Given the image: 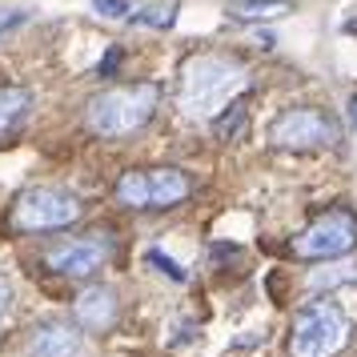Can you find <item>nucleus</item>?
I'll return each mask as SVG.
<instances>
[{
  "label": "nucleus",
  "instance_id": "13",
  "mask_svg": "<svg viewBox=\"0 0 357 357\" xmlns=\"http://www.w3.org/2000/svg\"><path fill=\"white\" fill-rule=\"evenodd\" d=\"M116 201L129 209H149V173H125L116 181Z\"/></svg>",
  "mask_w": 357,
  "mask_h": 357
},
{
  "label": "nucleus",
  "instance_id": "9",
  "mask_svg": "<svg viewBox=\"0 0 357 357\" xmlns=\"http://www.w3.org/2000/svg\"><path fill=\"white\" fill-rule=\"evenodd\" d=\"M73 313H77V321L84 329H109L116 321V293L105 289V285H93V289H84L77 297Z\"/></svg>",
  "mask_w": 357,
  "mask_h": 357
},
{
  "label": "nucleus",
  "instance_id": "19",
  "mask_svg": "<svg viewBox=\"0 0 357 357\" xmlns=\"http://www.w3.org/2000/svg\"><path fill=\"white\" fill-rule=\"evenodd\" d=\"M116 65H121V49H109L105 52V61H100V77H109Z\"/></svg>",
  "mask_w": 357,
  "mask_h": 357
},
{
  "label": "nucleus",
  "instance_id": "6",
  "mask_svg": "<svg viewBox=\"0 0 357 357\" xmlns=\"http://www.w3.org/2000/svg\"><path fill=\"white\" fill-rule=\"evenodd\" d=\"M269 137L281 149H317V145H333L337 141V129L317 109H289V113H281L273 121Z\"/></svg>",
  "mask_w": 357,
  "mask_h": 357
},
{
  "label": "nucleus",
  "instance_id": "20",
  "mask_svg": "<svg viewBox=\"0 0 357 357\" xmlns=\"http://www.w3.org/2000/svg\"><path fill=\"white\" fill-rule=\"evenodd\" d=\"M8 301H13V285H8V277L0 273V313L8 309Z\"/></svg>",
  "mask_w": 357,
  "mask_h": 357
},
{
  "label": "nucleus",
  "instance_id": "8",
  "mask_svg": "<svg viewBox=\"0 0 357 357\" xmlns=\"http://www.w3.org/2000/svg\"><path fill=\"white\" fill-rule=\"evenodd\" d=\"M29 357H77L81 354V333L65 321H52V325H40L33 329L29 337Z\"/></svg>",
  "mask_w": 357,
  "mask_h": 357
},
{
  "label": "nucleus",
  "instance_id": "21",
  "mask_svg": "<svg viewBox=\"0 0 357 357\" xmlns=\"http://www.w3.org/2000/svg\"><path fill=\"white\" fill-rule=\"evenodd\" d=\"M349 116H354V125H357V97H354V105H349Z\"/></svg>",
  "mask_w": 357,
  "mask_h": 357
},
{
  "label": "nucleus",
  "instance_id": "2",
  "mask_svg": "<svg viewBox=\"0 0 357 357\" xmlns=\"http://www.w3.org/2000/svg\"><path fill=\"white\" fill-rule=\"evenodd\" d=\"M153 113H157V84H125L89 100L84 121L97 137H125L141 129Z\"/></svg>",
  "mask_w": 357,
  "mask_h": 357
},
{
  "label": "nucleus",
  "instance_id": "11",
  "mask_svg": "<svg viewBox=\"0 0 357 357\" xmlns=\"http://www.w3.org/2000/svg\"><path fill=\"white\" fill-rule=\"evenodd\" d=\"M29 109H33V93H29V89H17V84L0 89V137L17 132L20 125H24Z\"/></svg>",
  "mask_w": 357,
  "mask_h": 357
},
{
  "label": "nucleus",
  "instance_id": "15",
  "mask_svg": "<svg viewBox=\"0 0 357 357\" xmlns=\"http://www.w3.org/2000/svg\"><path fill=\"white\" fill-rule=\"evenodd\" d=\"M241 129H245V109L233 100L225 113L213 121V132H217V141H233V137H241Z\"/></svg>",
  "mask_w": 357,
  "mask_h": 357
},
{
  "label": "nucleus",
  "instance_id": "12",
  "mask_svg": "<svg viewBox=\"0 0 357 357\" xmlns=\"http://www.w3.org/2000/svg\"><path fill=\"white\" fill-rule=\"evenodd\" d=\"M225 13L233 20H273L293 13V0H229Z\"/></svg>",
  "mask_w": 357,
  "mask_h": 357
},
{
  "label": "nucleus",
  "instance_id": "1",
  "mask_svg": "<svg viewBox=\"0 0 357 357\" xmlns=\"http://www.w3.org/2000/svg\"><path fill=\"white\" fill-rule=\"evenodd\" d=\"M245 68L225 56H193L181 68V109L185 116H213L217 109H229L233 97L245 89Z\"/></svg>",
  "mask_w": 357,
  "mask_h": 357
},
{
  "label": "nucleus",
  "instance_id": "17",
  "mask_svg": "<svg viewBox=\"0 0 357 357\" xmlns=\"http://www.w3.org/2000/svg\"><path fill=\"white\" fill-rule=\"evenodd\" d=\"M93 8H97L100 17H109V20H121L125 13H129V4H125V0H93Z\"/></svg>",
  "mask_w": 357,
  "mask_h": 357
},
{
  "label": "nucleus",
  "instance_id": "10",
  "mask_svg": "<svg viewBox=\"0 0 357 357\" xmlns=\"http://www.w3.org/2000/svg\"><path fill=\"white\" fill-rule=\"evenodd\" d=\"M189 197V177L181 169H153L149 173V209H169Z\"/></svg>",
  "mask_w": 357,
  "mask_h": 357
},
{
  "label": "nucleus",
  "instance_id": "5",
  "mask_svg": "<svg viewBox=\"0 0 357 357\" xmlns=\"http://www.w3.org/2000/svg\"><path fill=\"white\" fill-rule=\"evenodd\" d=\"M81 217V201L65 189H29L13 205V225L17 229H65Z\"/></svg>",
  "mask_w": 357,
  "mask_h": 357
},
{
  "label": "nucleus",
  "instance_id": "18",
  "mask_svg": "<svg viewBox=\"0 0 357 357\" xmlns=\"http://www.w3.org/2000/svg\"><path fill=\"white\" fill-rule=\"evenodd\" d=\"M24 13H20V8H4V13H0V36L4 33H13V29H20V24H24Z\"/></svg>",
  "mask_w": 357,
  "mask_h": 357
},
{
  "label": "nucleus",
  "instance_id": "4",
  "mask_svg": "<svg viewBox=\"0 0 357 357\" xmlns=\"http://www.w3.org/2000/svg\"><path fill=\"white\" fill-rule=\"evenodd\" d=\"M354 245H357V217L349 209H329L293 237V253L301 261H329L349 253Z\"/></svg>",
  "mask_w": 357,
  "mask_h": 357
},
{
  "label": "nucleus",
  "instance_id": "3",
  "mask_svg": "<svg viewBox=\"0 0 357 357\" xmlns=\"http://www.w3.org/2000/svg\"><path fill=\"white\" fill-rule=\"evenodd\" d=\"M349 337V321L333 301H313L297 313L289 337V357H337Z\"/></svg>",
  "mask_w": 357,
  "mask_h": 357
},
{
  "label": "nucleus",
  "instance_id": "14",
  "mask_svg": "<svg viewBox=\"0 0 357 357\" xmlns=\"http://www.w3.org/2000/svg\"><path fill=\"white\" fill-rule=\"evenodd\" d=\"M177 0H157V4H149V8H141L137 17H132V24H145V29H169L173 20H177Z\"/></svg>",
  "mask_w": 357,
  "mask_h": 357
},
{
  "label": "nucleus",
  "instance_id": "7",
  "mask_svg": "<svg viewBox=\"0 0 357 357\" xmlns=\"http://www.w3.org/2000/svg\"><path fill=\"white\" fill-rule=\"evenodd\" d=\"M52 273H65V277H89L97 273L100 265L109 261V241H97V237H84V241H68L61 249H52L49 257Z\"/></svg>",
  "mask_w": 357,
  "mask_h": 357
},
{
  "label": "nucleus",
  "instance_id": "16",
  "mask_svg": "<svg viewBox=\"0 0 357 357\" xmlns=\"http://www.w3.org/2000/svg\"><path fill=\"white\" fill-rule=\"evenodd\" d=\"M145 261H149V265H157L161 273H169L173 281H185V269H181V265H177L173 257H165L161 249H149V253H145Z\"/></svg>",
  "mask_w": 357,
  "mask_h": 357
}]
</instances>
